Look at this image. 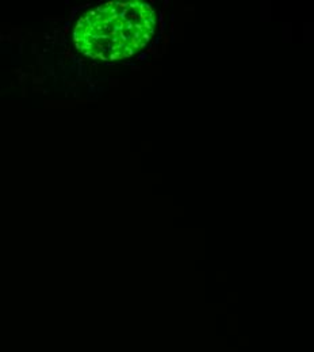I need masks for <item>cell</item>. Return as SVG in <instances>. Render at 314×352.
Masks as SVG:
<instances>
[{"instance_id": "1", "label": "cell", "mask_w": 314, "mask_h": 352, "mask_svg": "<svg viewBox=\"0 0 314 352\" xmlns=\"http://www.w3.org/2000/svg\"><path fill=\"white\" fill-rule=\"evenodd\" d=\"M157 14L145 1H110L87 10L74 29V44L85 57L122 63L141 54L157 34Z\"/></svg>"}]
</instances>
